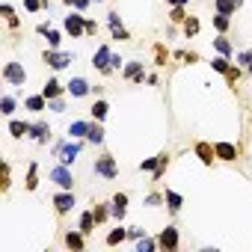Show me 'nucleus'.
Masks as SVG:
<instances>
[{
  "label": "nucleus",
  "mask_w": 252,
  "mask_h": 252,
  "mask_svg": "<svg viewBox=\"0 0 252 252\" xmlns=\"http://www.w3.org/2000/svg\"><path fill=\"white\" fill-rule=\"evenodd\" d=\"M33 143H39V146H45L48 140H51V125L48 122H33L30 125V134H27Z\"/></svg>",
  "instance_id": "10"
},
{
  "label": "nucleus",
  "mask_w": 252,
  "mask_h": 252,
  "mask_svg": "<svg viewBox=\"0 0 252 252\" xmlns=\"http://www.w3.org/2000/svg\"><path fill=\"white\" fill-rule=\"evenodd\" d=\"M143 234H146V231H143L140 225H131V228H128V237H131V240H140Z\"/></svg>",
  "instance_id": "48"
},
{
  "label": "nucleus",
  "mask_w": 252,
  "mask_h": 252,
  "mask_svg": "<svg viewBox=\"0 0 252 252\" xmlns=\"http://www.w3.org/2000/svg\"><path fill=\"white\" fill-rule=\"evenodd\" d=\"M92 211H95L98 225H101V222H107V220L113 217V214H110V202H95V208H92Z\"/></svg>",
  "instance_id": "30"
},
{
  "label": "nucleus",
  "mask_w": 252,
  "mask_h": 252,
  "mask_svg": "<svg viewBox=\"0 0 252 252\" xmlns=\"http://www.w3.org/2000/svg\"><path fill=\"white\" fill-rule=\"evenodd\" d=\"M187 18H190V15H187L184 6H172V12H169V21H172V24H184Z\"/></svg>",
  "instance_id": "37"
},
{
  "label": "nucleus",
  "mask_w": 252,
  "mask_h": 252,
  "mask_svg": "<svg viewBox=\"0 0 252 252\" xmlns=\"http://www.w3.org/2000/svg\"><path fill=\"white\" fill-rule=\"evenodd\" d=\"M228 27H231V15L217 12V15H214V30H217V33H225Z\"/></svg>",
  "instance_id": "34"
},
{
  "label": "nucleus",
  "mask_w": 252,
  "mask_h": 252,
  "mask_svg": "<svg viewBox=\"0 0 252 252\" xmlns=\"http://www.w3.org/2000/svg\"><path fill=\"white\" fill-rule=\"evenodd\" d=\"M65 92H68V89H65V86H63V83H60L57 77H51V80H45V86H42V95H45L48 101H51V98H63Z\"/></svg>",
  "instance_id": "17"
},
{
  "label": "nucleus",
  "mask_w": 252,
  "mask_h": 252,
  "mask_svg": "<svg viewBox=\"0 0 252 252\" xmlns=\"http://www.w3.org/2000/svg\"><path fill=\"white\" fill-rule=\"evenodd\" d=\"M240 6H243V0H214V9L222 15H234Z\"/></svg>",
  "instance_id": "21"
},
{
  "label": "nucleus",
  "mask_w": 252,
  "mask_h": 252,
  "mask_svg": "<svg viewBox=\"0 0 252 252\" xmlns=\"http://www.w3.org/2000/svg\"><path fill=\"white\" fill-rule=\"evenodd\" d=\"M122 63H125V60H122L119 54H113V63H110V65H113V71H119V68H122Z\"/></svg>",
  "instance_id": "50"
},
{
  "label": "nucleus",
  "mask_w": 252,
  "mask_h": 252,
  "mask_svg": "<svg viewBox=\"0 0 252 252\" xmlns=\"http://www.w3.org/2000/svg\"><path fill=\"white\" fill-rule=\"evenodd\" d=\"M225 80H228V86L234 89V83L240 80V65H231V68H228V74H225Z\"/></svg>",
  "instance_id": "43"
},
{
  "label": "nucleus",
  "mask_w": 252,
  "mask_h": 252,
  "mask_svg": "<svg viewBox=\"0 0 252 252\" xmlns=\"http://www.w3.org/2000/svg\"><path fill=\"white\" fill-rule=\"evenodd\" d=\"M110 214H113V220H125V214H128V193H116L113 199H110Z\"/></svg>",
  "instance_id": "11"
},
{
  "label": "nucleus",
  "mask_w": 252,
  "mask_h": 252,
  "mask_svg": "<svg viewBox=\"0 0 252 252\" xmlns=\"http://www.w3.org/2000/svg\"><path fill=\"white\" fill-rule=\"evenodd\" d=\"M45 39H48V48H60V42H63V33L51 27V30L45 33Z\"/></svg>",
  "instance_id": "39"
},
{
  "label": "nucleus",
  "mask_w": 252,
  "mask_h": 252,
  "mask_svg": "<svg viewBox=\"0 0 252 252\" xmlns=\"http://www.w3.org/2000/svg\"><path fill=\"white\" fill-rule=\"evenodd\" d=\"M158 163H160V155H155V158H146V160L140 163V169H143V172H155V169H158Z\"/></svg>",
  "instance_id": "40"
},
{
  "label": "nucleus",
  "mask_w": 252,
  "mask_h": 252,
  "mask_svg": "<svg viewBox=\"0 0 252 252\" xmlns=\"http://www.w3.org/2000/svg\"><path fill=\"white\" fill-rule=\"evenodd\" d=\"M89 125H92V122H83V119L71 122V125H68V137H71V140H86V134H89Z\"/></svg>",
  "instance_id": "18"
},
{
  "label": "nucleus",
  "mask_w": 252,
  "mask_h": 252,
  "mask_svg": "<svg viewBox=\"0 0 252 252\" xmlns=\"http://www.w3.org/2000/svg\"><path fill=\"white\" fill-rule=\"evenodd\" d=\"M95 3H101V0H95Z\"/></svg>",
  "instance_id": "54"
},
{
  "label": "nucleus",
  "mask_w": 252,
  "mask_h": 252,
  "mask_svg": "<svg viewBox=\"0 0 252 252\" xmlns=\"http://www.w3.org/2000/svg\"><path fill=\"white\" fill-rule=\"evenodd\" d=\"M155 249H160V243H158L155 237H146V234H143V237L137 240V252H155Z\"/></svg>",
  "instance_id": "33"
},
{
  "label": "nucleus",
  "mask_w": 252,
  "mask_h": 252,
  "mask_svg": "<svg viewBox=\"0 0 252 252\" xmlns=\"http://www.w3.org/2000/svg\"><path fill=\"white\" fill-rule=\"evenodd\" d=\"M95 225H98V220H95V211H83V214H80V222H77V228H80L83 234H92V231H95Z\"/></svg>",
  "instance_id": "22"
},
{
  "label": "nucleus",
  "mask_w": 252,
  "mask_h": 252,
  "mask_svg": "<svg viewBox=\"0 0 252 252\" xmlns=\"http://www.w3.org/2000/svg\"><path fill=\"white\" fill-rule=\"evenodd\" d=\"M169 160H172V158H169L166 152H160V163H158V169H155V181H160V178L166 175V166H169Z\"/></svg>",
  "instance_id": "38"
},
{
  "label": "nucleus",
  "mask_w": 252,
  "mask_h": 252,
  "mask_svg": "<svg viewBox=\"0 0 252 252\" xmlns=\"http://www.w3.org/2000/svg\"><path fill=\"white\" fill-rule=\"evenodd\" d=\"M214 152H217V160H225V163L237 160V155H240L234 143H214Z\"/></svg>",
  "instance_id": "15"
},
{
  "label": "nucleus",
  "mask_w": 252,
  "mask_h": 252,
  "mask_svg": "<svg viewBox=\"0 0 252 252\" xmlns=\"http://www.w3.org/2000/svg\"><path fill=\"white\" fill-rule=\"evenodd\" d=\"M51 202H54V211H57V217H65V214H68V211L77 205L71 190H60V193H54V199H51Z\"/></svg>",
  "instance_id": "8"
},
{
  "label": "nucleus",
  "mask_w": 252,
  "mask_h": 252,
  "mask_svg": "<svg viewBox=\"0 0 252 252\" xmlns=\"http://www.w3.org/2000/svg\"><path fill=\"white\" fill-rule=\"evenodd\" d=\"M107 24H110L113 39H119V42H128V39H131V33L125 30V24H122V18H119V12H110V15H107Z\"/></svg>",
  "instance_id": "12"
},
{
  "label": "nucleus",
  "mask_w": 252,
  "mask_h": 252,
  "mask_svg": "<svg viewBox=\"0 0 252 252\" xmlns=\"http://www.w3.org/2000/svg\"><path fill=\"white\" fill-rule=\"evenodd\" d=\"M89 113H92V119H95V122H104V119H107V113H110V104H107L104 98H98V101L92 104V110H89Z\"/></svg>",
  "instance_id": "26"
},
{
  "label": "nucleus",
  "mask_w": 252,
  "mask_h": 252,
  "mask_svg": "<svg viewBox=\"0 0 252 252\" xmlns=\"http://www.w3.org/2000/svg\"><path fill=\"white\" fill-rule=\"evenodd\" d=\"M155 57H158V65H163L166 63V48L163 45H155Z\"/></svg>",
  "instance_id": "47"
},
{
  "label": "nucleus",
  "mask_w": 252,
  "mask_h": 252,
  "mask_svg": "<svg viewBox=\"0 0 252 252\" xmlns=\"http://www.w3.org/2000/svg\"><path fill=\"white\" fill-rule=\"evenodd\" d=\"M9 184H12V169H9V163H3V193L9 190Z\"/></svg>",
  "instance_id": "46"
},
{
  "label": "nucleus",
  "mask_w": 252,
  "mask_h": 252,
  "mask_svg": "<svg viewBox=\"0 0 252 252\" xmlns=\"http://www.w3.org/2000/svg\"><path fill=\"white\" fill-rule=\"evenodd\" d=\"M63 27H65V33L71 36V39H80V36H86V18L74 9V12H68L65 15V21H63Z\"/></svg>",
  "instance_id": "4"
},
{
  "label": "nucleus",
  "mask_w": 252,
  "mask_h": 252,
  "mask_svg": "<svg viewBox=\"0 0 252 252\" xmlns=\"http://www.w3.org/2000/svg\"><path fill=\"white\" fill-rule=\"evenodd\" d=\"M63 3H65V6H74V0H63Z\"/></svg>",
  "instance_id": "52"
},
{
  "label": "nucleus",
  "mask_w": 252,
  "mask_h": 252,
  "mask_svg": "<svg viewBox=\"0 0 252 252\" xmlns=\"http://www.w3.org/2000/svg\"><path fill=\"white\" fill-rule=\"evenodd\" d=\"M211 68H214V71H220V74H228L231 60H228V57H214V60H211Z\"/></svg>",
  "instance_id": "35"
},
{
  "label": "nucleus",
  "mask_w": 252,
  "mask_h": 252,
  "mask_svg": "<svg viewBox=\"0 0 252 252\" xmlns=\"http://www.w3.org/2000/svg\"><path fill=\"white\" fill-rule=\"evenodd\" d=\"M0 113H3V116H12L15 113V95H3V98H0Z\"/></svg>",
  "instance_id": "36"
},
{
  "label": "nucleus",
  "mask_w": 252,
  "mask_h": 252,
  "mask_svg": "<svg viewBox=\"0 0 252 252\" xmlns=\"http://www.w3.org/2000/svg\"><path fill=\"white\" fill-rule=\"evenodd\" d=\"M125 240H128V228H122V225L107 234V246H119V243H125Z\"/></svg>",
  "instance_id": "29"
},
{
  "label": "nucleus",
  "mask_w": 252,
  "mask_h": 252,
  "mask_svg": "<svg viewBox=\"0 0 252 252\" xmlns=\"http://www.w3.org/2000/svg\"><path fill=\"white\" fill-rule=\"evenodd\" d=\"M249 77H252V65H249Z\"/></svg>",
  "instance_id": "53"
},
{
  "label": "nucleus",
  "mask_w": 252,
  "mask_h": 252,
  "mask_svg": "<svg viewBox=\"0 0 252 252\" xmlns=\"http://www.w3.org/2000/svg\"><path fill=\"white\" fill-rule=\"evenodd\" d=\"M48 110H51V113H65V101H63V98H51V101H48Z\"/></svg>",
  "instance_id": "44"
},
{
  "label": "nucleus",
  "mask_w": 252,
  "mask_h": 252,
  "mask_svg": "<svg viewBox=\"0 0 252 252\" xmlns=\"http://www.w3.org/2000/svg\"><path fill=\"white\" fill-rule=\"evenodd\" d=\"M98 33V24L95 21H86V36H95Z\"/></svg>",
  "instance_id": "49"
},
{
  "label": "nucleus",
  "mask_w": 252,
  "mask_h": 252,
  "mask_svg": "<svg viewBox=\"0 0 252 252\" xmlns=\"http://www.w3.org/2000/svg\"><path fill=\"white\" fill-rule=\"evenodd\" d=\"M30 125H33V122H21V119H12V122H9V134H12L15 140H21V137H27V134H30Z\"/></svg>",
  "instance_id": "24"
},
{
  "label": "nucleus",
  "mask_w": 252,
  "mask_h": 252,
  "mask_svg": "<svg viewBox=\"0 0 252 252\" xmlns=\"http://www.w3.org/2000/svg\"><path fill=\"white\" fill-rule=\"evenodd\" d=\"M237 65H240V68H249V65H252V48H246V51L237 54Z\"/></svg>",
  "instance_id": "41"
},
{
  "label": "nucleus",
  "mask_w": 252,
  "mask_h": 252,
  "mask_svg": "<svg viewBox=\"0 0 252 252\" xmlns=\"http://www.w3.org/2000/svg\"><path fill=\"white\" fill-rule=\"evenodd\" d=\"M24 9L27 12H39V9H45V0H24Z\"/></svg>",
  "instance_id": "45"
},
{
  "label": "nucleus",
  "mask_w": 252,
  "mask_h": 252,
  "mask_svg": "<svg viewBox=\"0 0 252 252\" xmlns=\"http://www.w3.org/2000/svg\"><path fill=\"white\" fill-rule=\"evenodd\" d=\"M122 77L131 80V83H143V77H146L143 63H125V65H122Z\"/></svg>",
  "instance_id": "14"
},
{
  "label": "nucleus",
  "mask_w": 252,
  "mask_h": 252,
  "mask_svg": "<svg viewBox=\"0 0 252 252\" xmlns=\"http://www.w3.org/2000/svg\"><path fill=\"white\" fill-rule=\"evenodd\" d=\"M86 140H89L92 146H101V143H104V128H101V122H92V125H89Z\"/></svg>",
  "instance_id": "28"
},
{
  "label": "nucleus",
  "mask_w": 252,
  "mask_h": 252,
  "mask_svg": "<svg viewBox=\"0 0 252 252\" xmlns=\"http://www.w3.org/2000/svg\"><path fill=\"white\" fill-rule=\"evenodd\" d=\"M24 187H27V190H36V187H39V163H30V169H27V181H24Z\"/></svg>",
  "instance_id": "32"
},
{
  "label": "nucleus",
  "mask_w": 252,
  "mask_h": 252,
  "mask_svg": "<svg viewBox=\"0 0 252 252\" xmlns=\"http://www.w3.org/2000/svg\"><path fill=\"white\" fill-rule=\"evenodd\" d=\"M92 172L98 175V178H104V181H113L116 175H119V163H116V158L113 155H101V158H95V163H92Z\"/></svg>",
  "instance_id": "3"
},
{
  "label": "nucleus",
  "mask_w": 252,
  "mask_h": 252,
  "mask_svg": "<svg viewBox=\"0 0 252 252\" xmlns=\"http://www.w3.org/2000/svg\"><path fill=\"white\" fill-rule=\"evenodd\" d=\"M146 205L149 208H158V205H166V199H163V193H149L146 196Z\"/></svg>",
  "instance_id": "42"
},
{
  "label": "nucleus",
  "mask_w": 252,
  "mask_h": 252,
  "mask_svg": "<svg viewBox=\"0 0 252 252\" xmlns=\"http://www.w3.org/2000/svg\"><path fill=\"white\" fill-rule=\"evenodd\" d=\"M65 89H68L71 98H86V95L92 92V86L86 83V77H71V80L65 83Z\"/></svg>",
  "instance_id": "13"
},
{
  "label": "nucleus",
  "mask_w": 252,
  "mask_h": 252,
  "mask_svg": "<svg viewBox=\"0 0 252 252\" xmlns=\"http://www.w3.org/2000/svg\"><path fill=\"white\" fill-rule=\"evenodd\" d=\"M214 51H217L220 57H228V60H231V42L225 39V33H220V36L214 39Z\"/></svg>",
  "instance_id": "25"
},
{
  "label": "nucleus",
  "mask_w": 252,
  "mask_h": 252,
  "mask_svg": "<svg viewBox=\"0 0 252 252\" xmlns=\"http://www.w3.org/2000/svg\"><path fill=\"white\" fill-rule=\"evenodd\" d=\"M158 243H160L163 252H175V249H178V228H175V225H166V228L158 234Z\"/></svg>",
  "instance_id": "9"
},
{
  "label": "nucleus",
  "mask_w": 252,
  "mask_h": 252,
  "mask_svg": "<svg viewBox=\"0 0 252 252\" xmlns=\"http://www.w3.org/2000/svg\"><path fill=\"white\" fill-rule=\"evenodd\" d=\"M24 107H27L30 113H45V110H48V98H45V95H27V98H24Z\"/></svg>",
  "instance_id": "19"
},
{
  "label": "nucleus",
  "mask_w": 252,
  "mask_h": 252,
  "mask_svg": "<svg viewBox=\"0 0 252 252\" xmlns=\"http://www.w3.org/2000/svg\"><path fill=\"white\" fill-rule=\"evenodd\" d=\"M199 27H202V24H199V18H193V15H190V18H187V21L181 24V30H184V36H187V39L199 36Z\"/></svg>",
  "instance_id": "31"
},
{
  "label": "nucleus",
  "mask_w": 252,
  "mask_h": 252,
  "mask_svg": "<svg viewBox=\"0 0 252 252\" xmlns=\"http://www.w3.org/2000/svg\"><path fill=\"white\" fill-rule=\"evenodd\" d=\"M63 240H65V246H68V249H77V252L86 246V234H83L80 228H77V231H65V237H63Z\"/></svg>",
  "instance_id": "20"
},
{
  "label": "nucleus",
  "mask_w": 252,
  "mask_h": 252,
  "mask_svg": "<svg viewBox=\"0 0 252 252\" xmlns=\"http://www.w3.org/2000/svg\"><path fill=\"white\" fill-rule=\"evenodd\" d=\"M80 149H83V143L80 140H63V143H57L54 146V158L60 160V163H65V166H71L74 160H77V155H80Z\"/></svg>",
  "instance_id": "1"
},
{
  "label": "nucleus",
  "mask_w": 252,
  "mask_h": 252,
  "mask_svg": "<svg viewBox=\"0 0 252 252\" xmlns=\"http://www.w3.org/2000/svg\"><path fill=\"white\" fill-rule=\"evenodd\" d=\"M163 199H166V208H169L172 214H178V211H181V205H184L181 193H175V190H166V193H163Z\"/></svg>",
  "instance_id": "27"
},
{
  "label": "nucleus",
  "mask_w": 252,
  "mask_h": 252,
  "mask_svg": "<svg viewBox=\"0 0 252 252\" xmlns=\"http://www.w3.org/2000/svg\"><path fill=\"white\" fill-rule=\"evenodd\" d=\"M3 80H6L9 86H24V83H27L24 65H21V63H6V65H3Z\"/></svg>",
  "instance_id": "6"
},
{
  "label": "nucleus",
  "mask_w": 252,
  "mask_h": 252,
  "mask_svg": "<svg viewBox=\"0 0 252 252\" xmlns=\"http://www.w3.org/2000/svg\"><path fill=\"white\" fill-rule=\"evenodd\" d=\"M0 15L6 18V24H9V30H18L21 27V18L15 15V9H12V3H0Z\"/></svg>",
  "instance_id": "23"
},
{
  "label": "nucleus",
  "mask_w": 252,
  "mask_h": 252,
  "mask_svg": "<svg viewBox=\"0 0 252 252\" xmlns=\"http://www.w3.org/2000/svg\"><path fill=\"white\" fill-rule=\"evenodd\" d=\"M74 60H77V57H74V51L68 54V51H60V48H48V51L42 54V63H45V65H51L54 71H63V68H68Z\"/></svg>",
  "instance_id": "2"
},
{
  "label": "nucleus",
  "mask_w": 252,
  "mask_h": 252,
  "mask_svg": "<svg viewBox=\"0 0 252 252\" xmlns=\"http://www.w3.org/2000/svg\"><path fill=\"white\" fill-rule=\"evenodd\" d=\"M193 152H196V158H199L205 166H214L217 152H214V146H211V143H196V146H193Z\"/></svg>",
  "instance_id": "16"
},
{
  "label": "nucleus",
  "mask_w": 252,
  "mask_h": 252,
  "mask_svg": "<svg viewBox=\"0 0 252 252\" xmlns=\"http://www.w3.org/2000/svg\"><path fill=\"white\" fill-rule=\"evenodd\" d=\"M51 181H54L60 190H71V187H74V175H71V169H68L65 163H57V166L51 169Z\"/></svg>",
  "instance_id": "7"
},
{
  "label": "nucleus",
  "mask_w": 252,
  "mask_h": 252,
  "mask_svg": "<svg viewBox=\"0 0 252 252\" xmlns=\"http://www.w3.org/2000/svg\"><path fill=\"white\" fill-rule=\"evenodd\" d=\"M166 3H169V6H187L190 0H166Z\"/></svg>",
  "instance_id": "51"
},
{
  "label": "nucleus",
  "mask_w": 252,
  "mask_h": 252,
  "mask_svg": "<svg viewBox=\"0 0 252 252\" xmlns=\"http://www.w3.org/2000/svg\"><path fill=\"white\" fill-rule=\"evenodd\" d=\"M113 51H110V45H101L95 54H92V65L101 71V74H113Z\"/></svg>",
  "instance_id": "5"
}]
</instances>
